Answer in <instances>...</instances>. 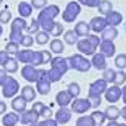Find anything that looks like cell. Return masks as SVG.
Returning <instances> with one entry per match:
<instances>
[{"label":"cell","mask_w":126,"mask_h":126,"mask_svg":"<svg viewBox=\"0 0 126 126\" xmlns=\"http://www.w3.org/2000/svg\"><path fill=\"white\" fill-rule=\"evenodd\" d=\"M49 47L51 52L55 54H61L64 51V43L61 39H58V38L52 39L49 43Z\"/></svg>","instance_id":"30"},{"label":"cell","mask_w":126,"mask_h":126,"mask_svg":"<svg viewBox=\"0 0 126 126\" xmlns=\"http://www.w3.org/2000/svg\"><path fill=\"white\" fill-rule=\"evenodd\" d=\"M27 28V22L23 18H15L10 26L9 39L10 41H15L20 43L24 36V31Z\"/></svg>","instance_id":"6"},{"label":"cell","mask_w":126,"mask_h":126,"mask_svg":"<svg viewBox=\"0 0 126 126\" xmlns=\"http://www.w3.org/2000/svg\"><path fill=\"white\" fill-rule=\"evenodd\" d=\"M37 71H38V76H37V80L35 82L36 91L39 94L46 95L49 94V92L51 90V82L48 79L47 70L38 69Z\"/></svg>","instance_id":"7"},{"label":"cell","mask_w":126,"mask_h":126,"mask_svg":"<svg viewBox=\"0 0 126 126\" xmlns=\"http://www.w3.org/2000/svg\"><path fill=\"white\" fill-rule=\"evenodd\" d=\"M100 35V39L101 40H111L113 41V39L116 38V36L118 35V31L115 27H106L101 32Z\"/></svg>","instance_id":"27"},{"label":"cell","mask_w":126,"mask_h":126,"mask_svg":"<svg viewBox=\"0 0 126 126\" xmlns=\"http://www.w3.org/2000/svg\"><path fill=\"white\" fill-rule=\"evenodd\" d=\"M126 82V73L124 71H115L113 83L116 86H121Z\"/></svg>","instance_id":"38"},{"label":"cell","mask_w":126,"mask_h":126,"mask_svg":"<svg viewBox=\"0 0 126 126\" xmlns=\"http://www.w3.org/2000/svg\"><path fill=\"white\" fill-rule=\"evenodd\" d=\"M80 5L83 6H87V7H91V8H95L98 6L100 0H78L77 1Z\"/></svg>","instance_id":"45"},{"label":"cell","mask_w":126,"mask_h":126,"mask_svg":"<svg viewBox=\"0 0 126 126\" xmlns=\"http://www.w3.org/2000/svg\"><path fill=\"white\" fill-rule=\"evenodd\" d=\"M21 95L26 99L27 102H32L35 99L36 93H35V90L32 86L27 85L21 89Z\"/></svg>","instance_id":"28"},{"label":"cell","mask_w":126,"mask_h":126,"mask_svg":"<svg viewBox=\"0 0 126 126\" xmlns=\"http://www.w3.org/2000/svg\"><path fill=\"white\" fill-rule=\"evenodd\" d=\"M90 28L94 32H101L106 27V22L103 17H94L90 22Z\"/></svg>","instance_id":"20"},{"label":"cell","mask_w":126,"mask_h":126,"mask_svg":"<svg viewBox=\"0 0 126 126\" xmlns=\"http://www.w3.org/2000/svg\"><path fill=\"white\" fill-rule=\"evenodd\" d=\"M72 118L71 110L67 106H61L55 113V120L58 124H66Z\"/></svg>","instance_id":"15"},{"label":"cell","mask_w":126,"mask_h":126,"mask_svg":"<svg viewBox=\"0 0 126 126\" xmlns=\"http://www.w3.org/2000/svg\"><path fill=\"white\" fill-rule=\"evenodd\" d=\"M114 63H115V66L119 69L126 68V54L125 53L118 54L114 59Z\"/></svg>","instance_id":"40"},{"label":"cell","mask_w":126,"mask_h":126,"mask_svg":"<svg viewBox=\"0 0 126 126\" xmlns=\"http://www.w3.org/2000/svg\"><path fill=\"white\" fill-rule=\"evenodd\" d=\"M39 28L40 27H39V25L37 23V20L34 19V18H32L31 25L29 27L27 26V28L25 29V31L28 32V34H34V33H36L39 31Z\"/></svg>","instance_id":"39"},{"label":"cell","mask_w":126,"mask_h":126,"mask_svg":"<svg viewBox=\"0 0 126 126\" xmlns=\"http://www.w3.org/2000/svg\"><path fill=\"white\" fill-rule=\"evenodd\" d=\"M103 113H104L105 119L109 121H115L120 117V109L116 105H113V104L106 106Z\"/></svg>","instance_id":"23"},{"label":"cell","mask_w":126,"mask_h":126,"mask_svg":"<svg viewBox=\"0 0 126 126\" xmlns=\"http://www.w3.org/2000/svg\"><path fill=\"white\" fill-rule=\"evenodd\" d=\"M121 96H122V101L126 104V85L121 89Z\"/></svg>","instance_id":"53"},{"label":"cell","mask_w":126,"mask_h":126,"mask_svg":"<svg viewBox=\"0 0 126 126\" xmlns=\"http://www.w3.org/2000/svg\"><path fill=\"white\" fill-rule=\"evenodd\" d=\"M2 68L7 72V73H16L19 69V65H18V61L11 57V56H8L1 64Z\"/></svg>","instance_id":"22"},{"label":"cell","mask_w":126,"mask_h":126,"mask_svg":"<svg viewBox=\"0 0 126 126\" xmlns=\"http://www.w3.org/2000/svg\"><path fill=\"white\" fill-rule=\"evenodd\" d=\"M27 101L26 99L20 94V95H17L15 96L12 101H11V107L13 110H15V112H18V113H23L26 109H27Z\"/></svg>","instance_id":"21"},{"label":"cell","mask_w":126,"mask_h":126,"mask_svg":"<svg viewBox=\"0 0 126 126\" xmlns=\"http://www.w3.org/2000/svg\"><path fill=\"white\" fill-rule=\"evenodd\" d=\"M74 32L75 33L79 36H88L90 34V32H91V28H90V25L86 22H79L75 25V28H74Z\"/></svg>","instance_id":"26"},{"label":"cell","mask_w":126,"mask_h":126,"mask_svg":"<svg viewBox=\"0 0 126 126\" xmlns=\"http://www.w3.org/2000/svg\"><path fill=\"white\" fill-rule=\"evenodd\" d=\"M101 39L95 34H89L86 38L80 39L77 42V49L85 55H93L95 53Z\"/></svg>","instance_id":"4"},{"label":"cell","mask_w":126,"mask_h":126,"mask_svg":"<svg viewBox=\"0 0 126 126\" xmlns=\"http://www.w3.org/2000/svg\"><path fill=\"white\" fill-rule=\"evenodd\" d=\"M19 43L15 41H9L6 46H5V51L9 54H16L20 49H19Z\"/></svg>","instance_id":"42"},{"label":"cell","mask_w":126,"mask_h":126,"mask_svg":"<svg viewBox=\"0 0 126 126\" xmlns=\"http://www.w3.org/2000/svg\"><path fill=\"white\" fill-rule=\"evenodd\" d=\"M120 116H122V118L126 121V105L122 107V109L120 110Z\"/></svg>","instance_id":"54"},{"label":"cell","mask_w":126,"mask_h":126,"mask_svg":"<svg viewBox=\"0 0 126 126\" xmlns=\"http://www.w3.org/2000/svg\"><path fill=\"white\" fill-rule=\"evenodd\" d=\"M63 39H64V41L67 44L73 45V44H75V43L78 42V35L75 33L74 30H68L67 32H64Z\"/></svg>","instance_id":"31"},{"label":"cell","mask_w":126,"mask_h":126,"mask_svg":"<svg viewBox=\"0 0 126 126\" xmlns=\"http://www.w3.org/2000/svg\"><path fill=\"white\" fill-rule=\"evenodd\" d=\"M2 33H3V28H2V26L0 25V36L2 35Z\"/></svg>","instance_id":"56"},{"label":"cell","mask_w":126,"mask_h":126,"mask_svg":"<svg viewBox=\"0 0 126 126\" xmlns=\"http://www.w3.org/2000/svg\"><path fill=\"white\" fill-rule=\"evenodd\" d=\"M33 54L34 51L32 49H22L15 54V59L20 63H24L25 65L26 64L32 65L33 60Z\"/></svg>","instance_id":"14"},{"label":"cell","mask_w":126,"mask_h":126,"mask_svg":"<svg viewBox=\"0 0 126 126\" xmlns=\"http://www.w3.org/2000/svg\"><path fill=\"white\" fill-rule=\"evenodd\" d=\"M81 13V5L77 1H71L66 5L62 13V19L66 23H73Z\"/></svg>","instance_id":"8"},{"label":"cell","mask_w":126,"mask_h":126,"mask_svg":"<svg viewBox=\"0 0 126 126\" xmlns=\"http://www.w3.org/2000/svg\"><path fill=\"white\" fill-rule=\"evenodd\" d=\"M76 126H95L91 115H84L76 120Z\"/></svg>","instance_id":"34"},{"label":"cell","mask_w":126,"mask_h":126,"mask_svg":"<svg viewBox=\"0 0 126 126\" xmlns=\"http://www.w3.org/2000/svg\"><path fill=\"white\" fill-rule=\"evenodd\" d=\"M42 64V55H41V51H34L33 54V60L32 65H33L34 67L39 66Z\"/></svg>","instance_id":"47"},{"label":"cell","mask_w":126,"mask_h":126,"mask_svg":"<svg viewBox=\"0 0 126 126\" xmlns=\"http://www.w3.org/2000/svg\"><path fill=\"white\" fill-rule=\"evenodd\" d=\"M68 66L66 62V58L61 56L53 57L50 60V70L47 71L48 79L51 83L58 82L67 72Z\"/></svg>","instance_id":"2"},{"label":"cell","mask_w":126,"mask_h":126,"mask_svg":"<svg viewBox=\"0 0 126 126\" xmlns=\"http://www.w3.org/2000/svg\"><path fill=\"white\" fill-rule=\"evenodd\" d=\"M8 78V74L4 69H0V86H2L4 84V82L6 81V79Z\"/></svg>","instance_id":"50"},{"label":"cell","mask_w":126,"mask_h":126,"mask_svg":"<svg viewBox=\"0 0 126 126\" xmlns=\"http://www.w3.org/2000/svg\"><path fill=\"white\" fill-rule=\"evenodd\" d=\"M1 87H2V94L4 97H7V98H11L15 96L20 91L19 82L15 78L10 76H8V78L6 79V81Z\"/></svg>","instance_id":"9"},{"label":"cell","mask_w":126,"mask_h":126,"mask_svg":"<svg viewBox=\"0 0 126 126\" xmlns=\"http://www.w3.org/2000/svg\"><path fill=\"white\" fill-rule=\"evenodd\" d=\"M125 28H126V24H125Z\"/></svg>","instance_id":"60"},{"label":"cell","mask_w":126,"mask_h":126,"mask_svg":"<svg viewBox=\"0 0 126 126\" xmlns=\"http://www.w3.org/2000/svg\"><path fill=\"white\" fill-rule=\"evenodd\" d=\"M91 63H92V66H94L96 70H99V71H103L107 67L106 57L103 54H101L100 52H98V53L95 52L93 54Z\"/></svg>","instance_id":"17"},{"label":"cell","mask_w":126,"mask_h":126,"mask_svg":"<svg viewBox=\"0 0 126 126\" xmlns=\"http://www.w3.org/2000/svg\"><path fill=\"white\" fill-rule=\"evenodd\" d=\"M121 97V89L119 86L113 85L106 89L104 92V98L109 103H115L117 102Z\"/></svg>","instance_id":"12"},{"label":"cell","mask_w":126,"mask_h":126,"mask_svg":"<svg viewBox=\"0 0 126 126\" xmlns=\"http://www.w3.org/2000/svg\"><path fill=\"white\" fill-rule=\"evenodd\" d=\"M119 125V123H117V121L115 120V121H109L107 124H106V126H118Z\"/></svg>","instance_id":"55"},{"label":"cell","mask_w":126,"mask_h":126,"mask_svg":"<svg viewBox=\"0 0 126 126\" xmlns=\"http://www.w3.org/2000/svg\"><path fill=\"white\" fill-rule=\"evenodd\" d=\"M66 62L68 69H75L78 72H88L92 67L91 61L79 53L67 57Z\"/></svg>","instance_id":"5"},{"label":"cell","mask_w":126,"mask_h":126,"mask_svg":"<svg viewBox=\"0 0 126 126\" xmlns=\"http://www.w3.org/2000/svg\"><path fill=\"white\" fill-rule=\"evenodd\" d=\"M115 76V71L111 68H106L105 70H103L102 73V79L106 82V83H113V79Z\"/></svg>","instance_id":"41"},{"label":"cell","mask_w":126,"mask_h":126,"mask_svg":"<svg viewBox=\"0 0 126 126\" xmlns=\"http://www.w3.org/2000/svg\"><path fill=\"white\" fill-rule=\"evenodd\" d=\"M99 50L105 57H112L115 53V44L111 40H101L99 43Z\"/></svg>","instance_id":"19"},{"label":"cell","mask_w":126,"mask_h":126,"mask_svg":"<svg viewBox=\"0 0 126 126\" xmlns=\"http://www.w3.org/2000/svg\"><path fill=\"white\" fill-rule=\"evenodd\" d=\"M67 92L72 96V98H77V96L80 94V92H81V89H80L79 84L78 83H75V82L70 83L68 85Z\"/></svg>","instance_id":"36"},{"label":"cell","mask_w":126,"mask_h":126,"mask_svg":"<svg viewBox=\"0 0 126 126\" xmlns=\"http://www.w3.org/2000/svg\"><path fill=\"white\" fill-rule=\"evenodd\" d=\"M92 108L89 98H74L71 102V110L77 114H83Z\"/></svg>","instance_id":"10"},{"label":"cell","mask_w":126,"mask_h":126,"mask_svg":"<svg viewBox=\"0 0 126 126\" xmlns=\"http://www.w3.org/2000/svg\"><path fill=\"white\" fill-rule=\"evenodd\" d=\"M118 126H126V124H125V123H119Z\"/></svg>","instance_id":"58"},{"label":"cell","mask_w":126,"mask_h":126,"mask_svg":"<svg viewBox=\"0 0 126 126\" xmlns=\"http://www.w3.org/2000/svg\"><path fill=\"white\" fill-rule=\"evenodd\" d=\"M49 41V34L47 32H44V31H41V32H36V35H35V42L37 44H40V45H43V44H46L47 42Z\"/></svg>","instance_id":"35"},{"label":"cell","mask_w":126,"mask_h":126,"mask_svg":"<svg viewBox=\"0 0 126 126\" xmlns=\"http://www.w3.org/2000/svg\"><path fill=\"white\" fill-rule=\"evenodd\" d=\"M32 108L34 109V110L38 113L39 117H42V118H44V119L51 118V116H52V110H51L47 105H45L43 102H41V101L33 102Z\"/></svg>","instance_id":"16"},{"label":"cell","mask_w":126,"mask_h":126,"mask_svg":"<svg viewBox=\"0 0 126 126\" xmlns=\"http://www.w3.org/2000/svg\"><path fill=\"white\" fill-rule=\"evenodd\" d=\"M64 32V27L62 24H60L59 22H55L54 23V26L52 27L51 31L49 32V33L54 36V37H57V36H60Z\"/></svg>","instance_id":"37"},{"label":"cell","mask_w":126,"mask_h":126,"mask_svg":"<svg viewBox=\"0 0 126 126\" xmlns=\"http://www.w3.org/2000/svg\"><path fill=\"white\" fill-rule=\"evenodd\" d=\"M125 73H126V72H125Z\"/></svg>","instance_id":"62"},{"label":"cell","mask_w":126,"mask_h":126,"mask_svg":"<svg viewBox=\"0 0 126 126\" xmlns=\"http://www.w3.org/2000/svg\"><path fill=\"white\" fill-rule=\"evenodd\" d=\"M96 8H97V11H98L99 14L105 16L107 13L112 11V4L108 0H100L98 6Z\"/></svg>","instance_id":"32"},{"label":"cell","mask_w":126,"mask_h":126,"mask_svg":"<svg viewBox=\"0 0 126 126\" xmlns=\"http://www.w3.org/2000/svg\"><path fill=\"white\" fill-rule=\"evenodd\" d=\"M72 96L68 94L67 91H60L57 93L56 96H55V100L56 103L61 107V106H67L69 103H71L72 101Z\"/></svg>","instance_id":"24"},{"label":"cell","mask_w":126,"mask_h":126,"mask_svg":"<svg viewBox=\"0 0 126 126\" xmlns=\"http://www.w3.org/2000/svg\"><path fill=\"white\" fill-rule=\"evenodd\" d=\"M6 110H7V104L3 100H0V115L3 114Z\"/></svg>","instance_id":"52"},{"label":"cell","mask_w":126,"mask_h":126,"mask_svg":"<svg viewBox=\"0 0 126 126\" xmlns=\"http://www.w3.org/2000/svg\"><path fill=\"white\" fill-rule=\"evenodd\" d=\"M107 83L103 79H97L90 84L89 93H88V98L91 101V105L93 108H96L101 103L100 95L104 94L106 91Z\"/></svg>","instance_id":"3"},{"label":"cell","mask_w":126,"mask_h":126,"mask_svg":"<svg viewBox=\"0 0 126 126\" xmlns=\"http://www.w3.org/2000/svg\"><path fill=\"white\" fill-rule=\"evenodd\" d=\"M60 9L57 5H49L45 6L37 16V23L39 27L44 32H50L52 27L54 26V19L59 15Z\"/></svg>","instance_id":"1"},{"label":"cell","mask_w":126,"mask_h":126,"mask_svg":"<svg viewBox=\"0 0 126 126\" xmlns=\"http://www.w3.org/2000/svg\"><path fill=\"white\" fill-rule=\"evenodd\" d=\"M104 19H105V22H106L107 26H109V27H117L118 25H120L122 23L123 17L119 12L112 10V11H110L109 13H107L105 15Z\"/></svg>","instance_id":"18"},{"label":"cell","mask_w":126,"mask_h":126,"mask_svg":"<svg viewBox=\"0 0 126 126\" xmlns=\"http://www.w3.org/2000/svg\"><path fill=\"white\" fill-rule=\"evenodd\" d=\"M18 13L23 18L30 17L32 15V7L28 2H25V1L20 2L18 4Z\"/></svg>","instance_id":"29"},{"label":"cell","mask_w":126,"mask_h":126,"mask_svg":"<svg viewBox=\"0 0 126 126\" xmlns=\"http://www.w3.org/2000/svg\"><path fill=\"white\" fill-rule=\"evenodd\" d=\"M21 76L28 82L30 83H35L37 80L38 76V71L37 69L31 64H26L22 69H21Z\"/></svg>","instance_id":"11"},{"label":"cell","mask_w":126,"mask_h":126,"mask_svg":"<svg viewBox=\"0 0 126 126\" xmlns=\"http://www.w3.org/2000/svg\"><path fill=\"white\" fill-rule=\"evenodd\" d=\"M20 121V116L14 112H7L3 117H2V124L3 126H16L17 123Z\"/></svg>","instance_id":"25"},{"label":"cell","mask_w":126,"mask_h":126,"mask_svg":"<svg viewBox=\"0 0 126 126\" xmlns=\"http://www.w3.org/2000/svg\"><path fill=\"white\" fill-rule=\"evenodd\" d=\"M91 117L93 118L95 126H101L104 122H105V116L103 111H99V110H94L91 113Z\"/></svg>","instance_id":"33"},{"label":"cell","mask_w":126,"mask_h":126,"mask_svg":"<svg viewBox=\"0 0 126 126\" xmlns=\"http://www.w3.org/2000/svg\"><path fill=\"white\" fill-rule=\"evenodd\" d=\"M33 37L31 35V34H24V36H23V38L21 39V41H20V45H23V46H25V47H31L32 44H33Z\"/></svg>","instance_id":"44"},{"label":"cell","mask_w":126,"mask_h":126,"mask_svg":"<svg viewBox=\"0 0 126 126\" xmlns=\"http://www.w3.org/2000/svg\"><path fill=\"white\" fill-rule=\"evenodd\" d=\"M29 126H38V125H37V123H32V124H30Z\"/></svg>","instance_id":"57"},{"label":"cell","mask_w":126,"mask_h":126,"mask_svg":"<svg viewBox=\"0 0 126 126\" xmlns=\"http://www.w3.org/2000/svg\"><path fill=\"white\" fill-rule=\"evenodd\" d=\"M31 5L34 9H43L47 5V0H32Z\"/></svg>","instance_id":"46"},{"label":"cell","mask_w":126,"mask_h":126,"mask_svg":"<svg viewBox=\"0 0 126 126\" xmlns=\"http://www.w3.org/2000/svg\"><path fill=\"white\" fill-rule=\"evenodd\" d=\"M9 56V53H7L5 50H1L0 51V65L2 64V62Z\"/></svg>","instance_id":"51"},{"label":"cell","mask_w":126,"mask_h":126,"mask_svg":"<svg viewBox=\"0 0 126 126\" xmlns=\"http://www.w3.org/2000/svg\"><path fill=\"white\" fill-rule=\"evenodd\" d=\"M101 126H102V125H101Z\"/></svg>","instance_id":"61"},{"label":"cell","mask_w":126,"mask_h":126,"mask_svg":"<svg viewBox=\"0 0 126 126\" xmlns=\"http://www.w3.org/2000/svg\"><path fill=\"white\" fill-rule=\"evenodd\" d=\"M2 2H3V0H0V4H1V3H2Z\"/></svg>","instance_id":"59"},{"label":"cell","mask_w":126,"mask_h":126,"mask_svg":"<svg viewBox=\"0 0 126 126\" xmlns=\"http://www.w3.org/2000/svg\"><path fill=\"white\" fill-rule=\"evenodd\" d=\"M38 118H39L38 113L34 109L32 108V109H29V110L26 109L22 113V115L20 117V121L24 125H30V124H32V123H37Z\"/></svg>","instance_id":"13"},{"label":"cell","mask_w":126,"mask_h":126,"mask_svg":"<svg viewBox=\"0 0 126 126\" xmlns=\"http://www.w3.org/2000/svg\"><path fill=\"white\" fill-rule=\"evenodd\" d=\"M12 19V13L7 10V9H4V10H1L0 11V23L1 24H8Z\"/></svg>","instance_id":"43"},{"label":"cell","mask_w":126,"mask_h":126,"mask_svg":"<svg viewBox=\"0 0 126 126\" xmlns=\"http://www.w3.org/2000/svg\"><path fill=\"white\" fill-rule=\"evenodd\" d=\"M37 125L38 126H58V123L55 119L48 118V119H43L42 121H39Z\"/></svg>","instance_id":"48"},{"label":"cell","mask_w":126,"mask_h":126,"mask_svg":"<svg viewBox=\"0 0 126 126\" xmlns=\"http://www.w3.org/2000/svg\"><path fill=\"white\" fill-rule=\"evenodd\" d=\"M41 51V55H42V64H47L50 62V60L52 59L51 53L48 50H40Z\"/></svg>","instance_id":"49"}]
</instances>
